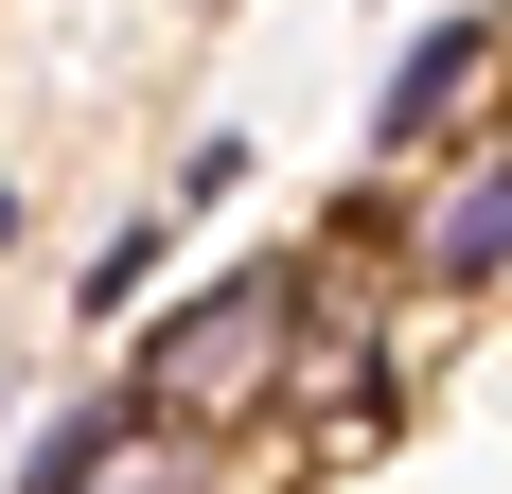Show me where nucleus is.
<instances>
[{
  "label": "nucleus",
  "mask_w": 512,
  "mask_h": 494,
  "mask_svg": "<svg viewBox=\"0 0 512 494\" xmlns=\"http://www.w3.org/2000/svg\"><path fill=\"white\" fill-rule=\"evenodd\" d=\"M0 212H18V195H0Z\"/></svg>",
  "instance_id": "0eeeda50"
},
{
  "label": "nucleus",
  "mask_w": 512,
  "mask_h": 494,
  "mask_svg": "<svg viewBox=\"0 0 512 494\" xmlns=\"http://www.w3.org/2000/svg\"><path fill=\"white\" fill-rule=\"evenodd\" d=\"M301 336H318V265H230V283H195L177 318L142 336V371H124V406H142L159 442H212V424H265L283 406V371H301Z\"/></svg>",
  "instance_id": "f257e3e1"
},
{
  "label": "nucleus",
  "mask_w": 512,
  "mask_h": 494,
  "mask_svg": "<svg viewBox=\"0 0 512 494\" xmlns=\"http://www.w3.org/2000/svg\"><path fill=\"white\" fill-rule=\"evenodd\" d=\"M53 494H212V459H195V442H159L142 406H124V424H106V442L71 459V477H53Z\"/></svg>",
  "instance_id": "39448f33"
},
{
  "label": "nucleus",
  "mask_w": 512,
  "mask_h": 494,
  "mask_svg": "<svg viewBox=\"0 0 512 494\" xmlns=\"http://www.w3.org/2000/svg\"><path fill=\"white\" fill-rule=\"evenodd\" d=\"M142 283H159V230H124V247H106V265H89L71 300H89V318H142Z\"/></svg>",
  "instance_id": "423d86ee"
},
{
  "label": "nucleus",
  "mask_w": 512,
  "mask_h": 494,
  "mask_svg": "<svg viewBox=\"0 0 512 494\" xmlns=\"http://www.w3.org/2000/svg\"><path fill=\"white\" fill-rule=\"evenodd\" d=\"M283 406H301L318 442H371V424H389V353H371V336H301V371H283Z\"/></svg>",
  "instance_id": "20e7f679"
},
{
  "label": "nucleus",
  "mask_w": 512,
  "mask_h": 494,
  "mask_svg": "<svg viewBox=\"0 0 512 494\" xmlns=\"http://www.w3.org/2000/svg\"><path fill=\"white\" fill-rule=\"evenodd\" d=\"M495 53H512L495 18H424V36H407V71L371 89V159H389V177H424V159H442V124L495 89Z\"/></svg>",
  "instance_id": "f03ea898"
},
{
  "label": "nucleus",
  "mask_w": 512,
  "mask_h": 494,
  "mask_svg": "<svg viewBox=\"0 0 512 494\" xmlns=\"http://www.w3.org/2000/svg\"><path fill=\"white\" fill-rule=\"evenodd\" d=\"M407 283H442V300L512 283V142H495V159L442 142V177H424V212H407Z\"/></svg>",
  "instance_id": "7ed1b4c3"
}]
</instances>
